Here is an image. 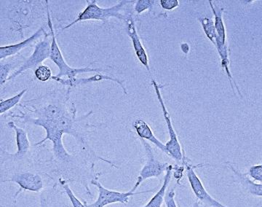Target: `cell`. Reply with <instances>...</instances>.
I'll use <instances>...</instances> for the list:
<instances>
[{
  "mask_svg": "<svg viewBox=\"0 0 262 207\" xmlns=\"http://www.w3.org/2000/svg\"><path fill=\"white\" fill-rule=\"evenodd\" d=\"M125 23L126 24L127 26V34L128 37H130L136 57H137L141 65L145 67L146 70L149 72V74H151L147 53H146L145 48L143 46L140 37L138 34L135 22H134L132 14L127 17Z\"/></svg>",
  "mask_w": 262,
  "mask_h": 207,
  "instance_id": "cell-10",
  "label": "cell"
},
{
  "mask_svg": "<svg viewBox=\"0 0 262 207\" xmlns=\"http://www.w3.org/2000/svg\"><path fill=\"white\" fill-rule=\"evenodd\" d=\"M5 182H12L18 184L19 191L15 194V198L17 197L22 191H29V192H40L44 188V181L42 177L37 173L25 172L15 173L10 177V179H6Z\"/></svg>",
  "mask_w": 262,
  "mask_h": 207,
  "instance_id": "cell-9",
  "label": "cell"
},
{
  "mask_svg": "<svg viewBox=\"0 0 262 207\" xmlns=\"http://www.w3.org/2000/svg\"><path fill=\"white\" fill-rule=\"evenodd\" d=\"M151 85L154 87L155 94H156L157 98H158L160 107H161L162 112H163L164 118H165V122H166L167 129H168L169 140L165 144L168 156L170 157L174 160L182 164L184 157L185 156V153L183 151L180 141L179 140L178 136H177L173 123H172L170 113L167 110L166 106H165V102H164L163 96H162L161 92H160V88H163V86H160L154 78L151 80Z\"/></svg>",
  "mask_w": 262,
  "mask_h": 207,
  "instance_id": "cell-4",
  "label": "cell"
},
{
  "mask_svg": "<svg viewBox=\"0 0 262 207\" xmlns=\"http://www.w3.org/2000/svg\"><path fill=\"white\" fill-rule=\"evenodd\" d=\"M40 207H48L47 201L46 198L43 197L40 198Z\"/></svg>",
  "mask_w": 262,
  "mask_h": 207,
  "instance_id": "cell-28",
  "label": "cell"
},
{
  "mask_svg": "<svg viewBox=\"0 0 262 207\" xmlns=\"http://www.w3.org/2000/svg\"><path fill=\"white\" fill-rule=\"evenodd\" d=\"M181 49H182V51L184 54H187L189 52V50H190V48H189V45L187 43H182L181 45Z\"/></svg>",
  "mask_w": 262,
  "mask_h": 207,
  "instance_id": "cell-27",
  "label": "cell"
},
{
  "mask_svg": "<svg viewBox=\"0 0 262 207\" xmlns=\"http://www.w3.org/2000/svg\"><path fill=\"white\" fill-rule=\"evenodd\" d=\"M7 126L13 129L15 133V141H16L17 151L13 154L5 152L7 158L12 160H21L27 154L30 150V141H29L27 133L22 128L18 127L13 121H9Z\"/></svg>",
  "mask_w": 262,
  "mask_h": 207,
  "instance_id": "cell-12",
  "label": "cell"
},
{
  "mask_svg": "<svg viewBox=\"0 0 262 207\" xmlns=\"http://www.w3.org/2000/svg\"><path fill=\"white\" fill-rule=\"evenodd\" d=\"M25 58L26 57L22 55L18 54L13 56L12 61L5 62V63L1 61L0 64V85L1 86L6 84L8 77L12 75V73L21 66Z\"/></svg>",
  "mask_w": 262,
  "mask_h": 207,
  "instance_id": "cell-16",
  "label": "cell"
},
{
  "mask_svg": "<svg viewBox=\"0 0 262 207\" xmlns=\"http://www.w3.org/2000/svg\"><path fill=\"white\" fill-rule=\"evenodd\" d=\"M51 43L52 36L51 32H50V33L46 32L42 39L36 43L32 55L27 57V58H25L21 66L12 73V75L8 77L7 82L14 80L26 71L32 70H34V72L38 67L42 65V62L46 61L47 58H49L51 56Z\"/></svg>",
  "mask_w": 262,
  "mask_h": 207,
  "instance_id": "cell-5",
  "label": "cell"
},
{
  "mask_svg": "<svg viewBox=\"0 0 262 207\" xmlns=\"http://www.w3.org/2000/svg\"><path fill=\"white\" fill-rule=\"evenodd\" d=\"M27 91H28V89L22 90L18 94L12 96L9 99H2L1 102H0V114L3 115V114L6 113L7 112L18 105L20 104V100L23 98L24 94L27 92Z\"/></svg>",
  "mask_w": 262,
  "mask_h": 207,
  "instance_id": "cell-19",
  "label": "cell"
},
{
  "mask_svg": "<svg viewBox=\"0 0 262 207\" xmlns=\"http://www.w3.org/2000/svg\"><path fill=\"white\" fill-rule=\"evenodd\" d=\"M227 167L233 172L234 177L245 192L256 197H262V184L254 182L246 173H242L230 163L226 162Z\"/></svg>",
  "mask_w": 262,
  "mask_h": 207,
  "instance_id": "cell-13",
  "label": "cell"
},
{
  "mask_svg": "<svg viewBox=\"0 0 262 207\" xmlns=\"http://www.w3.org/2000/svg\"><path fill=\"white\" fill-rule=\"evenodd\" d=\"M182 165L185 167L186 174H187L189 185H190L191 189L198 201H199L202 204L204 205L206 207H228L217 201L207 191L204 184L200 179L199 176L196 174L194 170L205 165H193L190 163L189 160H188L186 155L182 160Z\"/></svg>",
  "mask_w": 262,
  "mask_h": 207,
  "instance_id": "cell-7",
  "label": "cell"
},
{
  "mask_svg": "<svg viewBox=\"0 0 262 207\" xmlns=\"http://www.w3.org/2000/svg\"><path fill=\"white\" fill-rule=\"evenodd\" d=\"M191 207H206L204 206V205L202 204L201 202H200L199 201H194V203H193L192 206Z\"/></svg>",
  "mask_w": 262,
  "mask_h": 207,
  "instance_id": "cell-29",
  "label": "cell"
},
{
  "mask_svg": "<svg viewBox=\"0 0 262 207\" xmlns=\"http://www.w3.org/2000/svg\"><path fill=\"white\" fill-rule=\"evenodd\" d=\"M34 77L40 82H46L52 79V71L47 65H40L34 71Z\"/></svg>",
  "mask_w": 262,
  "mask_h": 207,
  "instance_id": "cell-20",
  "label": "cell"
},
{
  "mask_svg": "<svg viewBox=\"0 0 262 207\" xmlns=\"http://www.w3.org/2000/svg\"><path fill=\"white\" fill-rule=\"evenodd\" d=\"M246 174L254 182L262 184V163L250 167Z\"/></svg>",
  "mask_w": 262,
  "mask_h": 207,
  "instance_id": "cell-23",
  "label": "cell"
},
{
  "mask_svg": "<svg viewBox=\"0 0 262 207\" xmlns=\"http://www.w3.org/2000/svg\"><path fill=\"white\" fill-rule=\"evenodd\" d=\"M70 90L67 87L64 91L58 90L36 99L26 100L23 104H19L16 112L10 113L8 116L18 119L23 123L43 128L46 137L33 146H41L51 141L53 158L59 163L71 164L74 161L73 155L67 151L63 142V136L69 134L95 158L116 167L111 161L98 157L90 148L86 132L93 126H90L87 120L94 112L91 110L82 116H77L75 104L70 101Z\"/></svg>",
  "mask_w": 262,
  "mask_h": 207,
  "instance_id": "cell-1",
  "label": "cell"
},
{
  "mask_svg": "<svg viewBox=\"0 0 262 207\" xmlns=\"http://www.w3.org/2000/svg\"><path fill=\"white\" fill-rule=\"evenodd\" d=\"M91 183L97 188L98 198L92 203H89L87 201H83V203L85 207H105L107 206V205L116 203L126 204V203H128L129 198L131 196L143 194V193H152L155 191V189H152L149 190V191H141V192H134L131 189L128 192H118V191L106 189L101 183V182L98 180L97 177H95L91 180Z\"/></svg>",
  "mask_w": 262,
  "mask_h": 207,
  "instance_id": "cell-6",
  "label": "cell"
},
{
  "mask_svg": "<svg viewBox=\"0 0 262 207\" xmlns=\"http://www.w3.org/2000/svg\"><path fill=\"white\" fill-rule=\"evenodd\" d=\"M46 32H47L45 29V27L42 26L40 28L37 29L32 36L24 39L21 42L16 43V44L1 46L0 47V61H3V59L9 58V57L18 55L19 53L25 48L32 47L34 46V43L37 42L38 39L44 37Z\"/></svg>",
  "mask_w": 262,
  "mask_h": 207,
  "instance_id": "cell-11",
  "label": "cell"
},
{
  "mask_svg": "<svg viewBox=\"0 0 262 207\" xmlns=\"http://www.w3.org/2000/svg\"><path fill=\"white\" fill-rule=\"evenodd\" d=\"M155 3L157 2L153 0H138L134 5V10L137 14H141L146 10H152Z\"/></svg>",
  "mask_w": 262,
  "mask_h": 207,
  "instance_id": "cell-21",
  "label": "cell"
},
{
  "mask_svg": "<svg viewBox=\"0 0 262 207\" xmlns=\"http://www.w3.org/2000/svg\"><path fill=\"white\" fill-rule=\"evenodd\" d=\"M184 170H185V167L184 165L181 164L175 165V167H173V173L175 178L178 179V180L182 179Z\"/></svg>",
  "mask_w": 262,
  "mask_h": 207,
  "instance_id": "cell-26",
  "label": "cell"
},
{
  "mask_svg": "<svg viewBox=\"0 0 262 207\" xmlns=\"http://www.w3.org/2000/svg\"><path fill=\"white\" fill-rule=\"evenodd\" d=\"M45 3H46V10H47V26L48 28L50 29V32H51L52 36L51 56H50V58L58 68V73L56 75L53 76L51 80L56 81L61 85L72 89L73 82L77 79V76L80 75V74L89 73V72L99 73V72H103V70L102 69L91 68L89 67H82V68H74V67H70L66 62L64 57L62 54L58 43H57L56 34H55L53 22H52L51 12H50L49 4H48L49 2L46 0Z\"/></svg>",
  "mask_w": 262,
  "mask_h": 207,
  "instance_id": "cell-2",
  "label": "cell"
},
{
  "mask_svg": "<svg viewBox=\"0 0 262 207\" xmlns=\"http://www.w3.org/2000/svg\"><path fill=\"white\" fill-rule=\"evenodd\" d=\"M61 185L63 189L64 190L65 193H67V196H68L72 206L85 207L84 206L83 202H82V201L75 196V193L72 191L69 184H67V182H63V183H61Z\"/></svg>",
  "mask_w": 262,
  "mask_h": 207,
  "instance_id": "cell-22",
  "label": "cell"
},
{
  "mask_svg": "<svg viewBox=\"0 0 262 207\" xmlns=\"http://www.w3.org/2000/svg\"><path fill=\"white\" fill-rule=\"evenodd\" d=\"M173 165L169 164L164 176L163 182L161 187L158 190L156 194L148 201L145 206L143 207H162L165 203V194L167 193L169 184L171 181L172 174H173Z\"/></svg>",
  "mask_w": 262,
  "mask_h": 207,
  "instance_id": "cell-15",
  "label": "cell"
},
{
  "mask_svg": "<svg viewBox=\"0 0 262 207\" xmlns=\"http://www.w3.org/2000/svg\"><path fill=\"white\" fill-rule=\"evenodd\" d=\"M136 2L122 0L113 6L103 8L98 6L96 0H86L87 5L84 10L78 13L77 18L73 22L66 26L63 29L70 28L76 24L85 20H101L103 23H106L110 18H116L125 22L127 17L132 14L130 10H126V7Z\"/></svg>",
  "mask_w": 262,
  "mask_h": 207,
  "instance_id": "cell-3",
  "label": "cell"
},
{
  "mask_svg": "<svg viewBox=\"0 0 262 207\" xmlns=\"http://www.w3.org/2000/svg\"><path fill=\"white\" fill-rule=\"evenodd\" d=\"M211 6L212 12L214 16V24L216 31L217 38L223 43H227V30H226L225 22H224V8L217 9V7L213 5V2L208 1Z\"/></svg>",
  "mask_w": 262,
  "mask_h": 207,
  "instance_id": "cell-17",
  "label": "cell"
},
{
  "mask_svg": "<svg viewBox=\"0 0 262 207\" xmlns=\"http://www.w3.org/2000/svg\"><path fill=\"white\" fill-rule=\"evenodd\" d=\"M176 193L174 189L168 191L165 194V204L166 207H178L175 200Z\"/></svg>",
  "mask_w": 262,
  "mask_h": 207,
  "instance_id": "cell-25",
  "label": "cell"
},
{
  "mask_svg": "<svg viewBox=\"0 0 262 207\" xmlns=\"http://www.w3.org/2000/svg\"><path fill=\"white\" fill-rule=\"evenodd\" d=\"M133 128H134L137 135L139 136V139L149 141L151 144L157 147L160 151L168 155L165 144H163L162 141H160L158 138L155 137L151 127H149V124L145 120H143V119H136L135 121L133 122Z\"/></svg>",
  "mask_w": 262,
  "mask_h": 207,
  "instance_id": "cell-14",
  "label": "cell"
},
{
  "mask_svg": "<svg viewBox=\"0 0 262 207\" xmlns=\"http://www.w3.org/2000/svg\"><path fill=\"white\" fill-rule=\"evenodd\" d=\"M140 139L141 144L144 148L146 157V161L143 168L140 171L139 175L138 176L136 183L132 188L133 191L136 192V189L141 185L144 181L151 178H158L160 176L166 172L169 165L168 163H163L158 160L155 156L152 148L149 143L142 139Z\"/></svg>",
  "mask_w": 262,
  "mask_h": 207,
  "instance_id": "cell-8",
  "label": "cell"
},
{
  "mask_svg": "<svg viewBox=\"0 0 262 207\" xmlns=\"http://www.w3.org/2000/svg\"><path fill=\"white\" fill-rule=\"evenodd\" d=\"M159 3L165 10H173L179 6V0H160Z\"/></svg>",
  "mask_w": 262,
  "mask_h": 207,
  "instance_id": "cell-24",
  "label": "cell"
},
{
  "mask_svg": "<svg viewBox=\"0 0 262 207\" xmlns=\"http://www.w3.org/2000/svg\"><path fill=\"white\" fill-rule=\"evenodd\" d=\"M200 24H201L202 28L204 31L206 37L214 46L215 40H216L217 33L215 31L214 20L213 19L203 17V18H198Z\"/></svg>",
  "mask_w": 262,
  "mask_h": 207,
  "instance_id": "cell-18",
  "label": "cell"
}]
</instances>
